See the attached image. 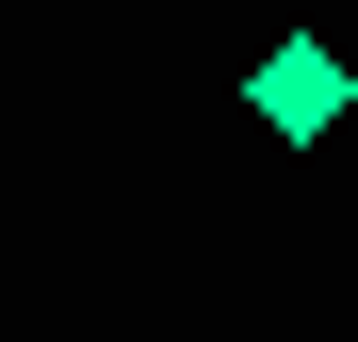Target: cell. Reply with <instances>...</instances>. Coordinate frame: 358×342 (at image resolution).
<instances>
[{"label":"cell","instance_id":"1","mask_svg":"<svg viewBox=\"0 0 358 342\" xmlns=\"http://www.w3.org/2000/svg\"><path fill=\"white\" fill-rule=\"evenodd\" d=\"M245 114H261L277 147H326V131H342V49H326V33H277L261 66H245Z\"/></svg>","mask_w":358,"mask_h":342}]
</instances>
